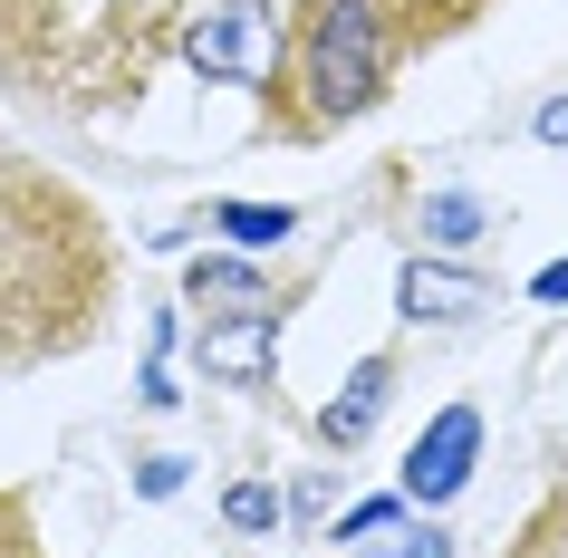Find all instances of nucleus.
I'll return each instance as SVG.
<instances>
[{
    "instance_id": "3",
    "label": "nucleus",
    "mask_w": 568,
    "mask_h": 558,
    "mask_svg": "<svg viewBox=\"0 0 568 558\" xmlns=\"http://www.w3.org/2000/svg\"><path fill=\"white\" fill-rule=\"evenodd\" d=\"M386 68H395V30L376 0H308L300 20V68H290V135H328V125L366 116L386 97Z\"/></svg>"
},
{
    "instance_id": "2",
    "label": "nucleus",
    "mask_w": 568,
    "mask_h": 558,
    "mask_svg": "<svg viewBox=\"0 0 568 558\" xmlns=\"http://www.w3.org/2000/svg\"><path fill=\"white\" fill-rule=\"evenodd\" d=\"M203 20V0H0V78L68 116L135 106L164 49Z\"/></svg>"
},
{
    "instance_id": "4",
    "label": "nucleus",
    "mask_w": 568,
    "mask_h": 558,
    "mask_svg": "<svg viewBox=\"0 0 568 558\" xmlns=\"http://www.w3.org/2000/svg\"><path fill=\"white\" fill-rule=\"evenodd\" d=\"M280 10L290 0H203V20L183 30L193 78H270V59H280Z\"/></svg>"
},
{
    "instance_id": "11",
    "label": "nucleus",
    "mask_w": 568,
    "mask_h": 558,
    "mask_svg": "<svg viewBox=\"0 0 568 558\" xmlns=\"http://www.w3.org/2000/svg\"><path fill=\"white\" fill-rule=\"evenodd\" d=\"M222 510H232V529H270V520H280V491H270V481H241Z\"/></svg>"
},
{
    "instance_id": "9",
    "label": "nucleus",
    "mask_w": 568,
    "mask_h": 558,
    "mask_svg": "<svg viewBox=\"0 0 568 558\" xmlns=\"http://www.w3.org/2000/svg\"><path fill=\"white\" fill-rule=\"evenodd\" d=\"M463 298V280H434V270H405V318H434V308H453Z\"/></svg>"
},
{
    "instance_id": "14",
    "label": "nucleus",
    "mask_w": 568,
    "mask_h": 558,
    "mask_svg": "<svg viewBox=\"0 0 568 558\" xmlns=\"http://www.w3.org/2000/svg\"><path fill=\"white\" fill-rule=\"evenodd\" d=\"M539 145H568V97H549V106H539Z\"/></svg>"
},
{
    "instance_id": "12",
    "label": "nucleus",
    "mask_w": 568,
    "mask_h": 558,
    "mask_svg": "<svg viewBox=\"0 0 568 558\" xmlns=\"http://www.w3.org/2000/svg\"><path fill=\"white\" fill-rule=\"evenodd\" d=\"M0 558H39V539H30V510H20V491H0Z\"/></svg>"
},
{
    "instance_id": "7",
    "label": "nucleus",
    "mask_w": 568,
    "mask_h": 558,
    "mask_svg": "<svg viewBox=\"0 0 568 558\" xmlns=\"http://www.w3.org/2000/svg\"><path fill=\"white\" fill-rule=\"evenodd\" d=\"M386 385H395V366H386V356H366L357 376H347V395L318 414V434H328V443H366V424L386 414Z\"/></svg>"
},
{
    "instance_id": "5",
    "label": "nucleus",
    "mask_w": 568,
    "mask_h": 558,
    "mask_svg": "<svg viewBox=\"0 0 568 558\" xmlns=\"http://www.w3.org/2000/svg\"><path fill=\"white\" fill-rule=\"evenodd\" d=\"M473 453H481V414L473 405H444L415 434V453H405V500H453L463 481H473Z\"/></svg>"
},
{
    "instance_id": "10",
    "label": "nucleus",
    "mask_w": 568,
    "mask_h": 558,
    "mask_svg": "<svg viewBox=\"0 0 568 558\" xmlns=\"http://www.w3.org/2000/svg\"><path fill=\"white\" fill-rule=\"evenodd\" d=\"M473 222H481V203H473V193H444V203L424 212V232H434V241H473Z\"/></svg>"
},
{
    "instance_id": "1",
    "label": "nucleus",
    "mask_w": 568,
    "mask_h": 558,
    "mask_svg": "<svg viewBox=\"0 0 568 558\" xmlns=\"http://www.w3.org/2000/svg\"><path fill=\"white\" fill-rule=\"evenodd\" d=\"M106 280H116L106 222L39 154L0 135V376L88 347L106 318Z\"/></svg>"
},
{
    "instance_id": "15",
    "label": "nucleus",
    "mask_w": 568,
    "mask_h": 558,
    "mask_svg": "<svg viewBox=\"0 0 568 558\" xmlns=\"http://www.w3.org/2000/svg\"><path fill=\"white\" fill-rule=\"evenodd\" d=\"M530 298H568V261H549V270H539V280H530Z\"/></svg>"
},
{
    "instance_id": "6",
    "label": "nucleus",
    "mask_w": 568,
    "mask_h": 558,
    "mask_svg": "<svg viewBox=\"0 0 568 558\" xmlns=\"http://www.w3.org/2000/svg\"><path fill=\"white\" fill-rule=\"evenodd\" d=\"M395 30V59H424V49H444V39H463L491 10V0H376Z\"/></svg>"
},
{
    "instance_id": "13",
    "label": "nucleus",
    "mask_w": 568,
    "mask_h": 558,
    "mask_svg": "<svg viewBox=\"0 0 568 558\" xmlns=\"http://www.w3.org/2000/svg\"><path fill=\"white\" fill-rule=\"evenodd\" d=\"M386 558H453V539H444V529H405Z\"/></svg>"
},
{
    "instance_id": "8",
    "label": "nucleus",
    "mask_w": 568,
    "mask_h": 558,
    "mask_svg": "<svg viewBox=\"0 0 568 558\" xmlns=\"http://www.w3.org/2000/svg\"><path fill=\"white\" fill-rule=\"evenodd\" d=\"M212 222H222L232 241H251V251H270V241H290V232H300V212H290V203H280V212H270V203H222Z\"/></svg>"
}]
</instances>
